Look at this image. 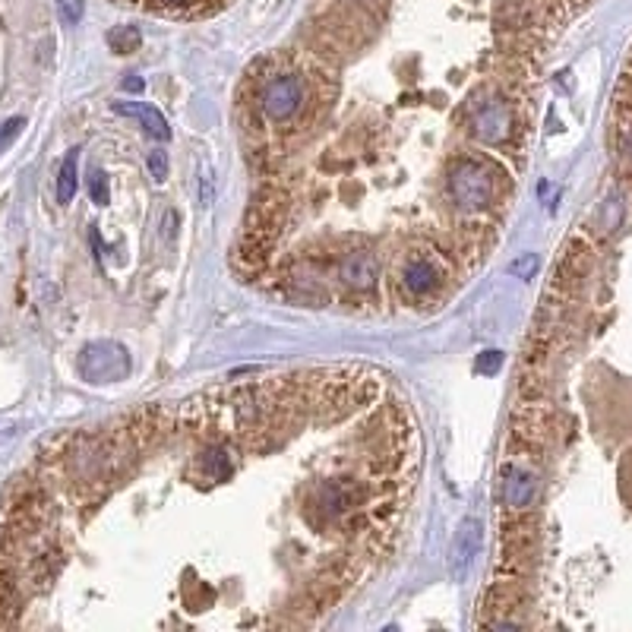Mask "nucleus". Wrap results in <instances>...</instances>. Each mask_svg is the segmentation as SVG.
<instances>
[{"mask_svg": "<svg viewBox=\"0 0 632 632\" xmlns=\"http://www.w3.org/2000/svg\"><path fill=\"white\" fill-rule=\"evenodd\" d=\"M481 547V525L478 522H465L459 528V538H455V547H452V573L465 569L471 563V557L478 553Z\"/></svg>", "mask_w": 632, "mask_h": 632, "instance_id": "nucleus-8", "label": "nucleus"}, {"mask_svg": "<svg viewBox=\"0 0 632 632\" xmlns=\"http://www.w3.org/2000/svg\"><path fill=\"white\" fill-rule=\"evenodd\" d=\"M342 278L351 285V288H370L376 278V263L367 257V253H351L342 263Z\"/></svg>", "mask_w": 632, "mask_h": 632, "instance_id": "nucleus-9", "label": "nucleus"}, {"mask_svg": "<svg viewBox=\"0 0 632 632\" xmlns=\"http://www.w3.org/2000/svg\"><path fill=\"white\" fill-rule=\"evenodd\" d=\"M303 105V83L294 73H278L259 92V108L269 120H291Z\"/></svg>", "mask_w": 632, "mask_h": 632, "instance_id": "nucleus-3", "label": "nucleus"}, {"mask_svg": "<svg viewBox=\"0 0 632 632\" xmlns=\"http://www.w3.org/2000/svg\"><path fill=\"white\" fill-rule=\"evenodd\" d=\"M89 193H92V203H99V206L108 203V178L101 171H92V178H89Z\"/></svg>", "mask_w": 632, "mask_h": 632, "instance_id": "nucleus-14", "label": "nucleus"}, {"mask_svg": "<svg viewBox=\"0 0 632 632\" xmlns=\"http://www.w3.org/2000/svg\"><path fill=\"white\" fill-rule=\"evenodd\" d=\"M500 364H503L500 351H484V355L478 357V370H481V373H496V370H500Z\"/></svg>", "mask_w": 632, "mask_h": 632, "instance_id": "nucleus-18", "label": "nucleus"}, {"mask_svg": "<svg viewBox=\"0 0 632 632\" xmlns=\"http://www.w3.org/2000/svg\"><path fill=\"white\" fill-rule=\"evenodd\" d=\"M22 127H26V120H22V118H13V120H7V124L0 127V152L7 149V145L13 143L16 136H20Z\"/></svg>", "mask_w": 632, "mask_h": 632, "instance_id": "nucleus-16", "label": "nucleus"}, {"mask_svg": "<svg viewBox=\"0 0 632 632\" xmlns=\"http://www.w3.org/2000/svg\"><path fill=\"white\" fill-rule=\"evenodd\" d=\"M203 465H206V474H209L212 481H228L231 478V459L224 449H209Z\"/></svg>", "mask_w": 632, "mask_h": 632, "instance_id": "nucleus-11", "label": "nucleus"}, {"mask_svg": "<svg viewBox=\"0 0 632 632\" xmlns=\"http://www.w3.org/2000/svg\"><path fill=\"white\" fill-rule=\"evenodd\" d=\"M449 193L461 209H484L490 199V174L478 158H459L449 171Z\"/></svg>", "mask_w": 632, "mask_h": 632, "instance_id": "nucleus-2", "label": "nucleus"}, {"mask_svg": "<svg viewBox=\"0 0 632 632\" xmlns=\"http://www.w3.org/2000/svg\"><path fill=\"white\" fill-rule=\"evenodd\" d=\"M76 165H79V149H70L60 162V171H57V203H70L76 197V187H79V174H76Z\"/></svg>", "mask_w": 632, "mask_h": 632, "instance_id": "nucleus-10", "label": "nucleus"}, {"mask_svg": "<svg viewBox=\"0 0 632 632\" xmlns=\"http://www.w3.org/2000/svg\"><path fill=\"white\" fill-rule=\"evenodd\" d=\"M402 282H405V288H408L411 294L424 297V294H430V291L436 288V282H440V272H436V266L430 263V259L415 257L408 266H405Z\"/></svg>", "mask_w": 632, "mask_h": 632, "instance_id": "nucleus-7", "label": "nucleus"}, {"mask_svg": "<svg viewBox=\"0 0 632 632\" xmlns=\"http://www.w3.org/2000/svg\"><path fill=\"white\" fill-rule=\"evenodd\" d=\"M57 7L66 26H76V22L83 20V0H57Z\"/></svg>", "mask_w": 632, "mask_h": 632, "instance_id": "nucleus-13", "label": "nucleus"}, {"mask_svg": "<svg viewBox=\"0 0 632 632\" xmlns=\"http://www.w3.org/2000/svg\"><path fill=\"white\" fill-rule=\"evenodd\" d=\"M538 494V481L534 474L522 471V468H506L503 471V500L509 509H525Z\"/></svg>", "mask_w": 632, "mask_h": 632, "instance_id": "nucleus-5", "label": "nucleus"}, {"mask_svg": "<svg viewBox=\"0 0 632 632\" xmlns=\"http://www.w3.org/2000/svg\"><path fill=\"white\" fill-rule=\"evenodd\" d=\"M149 171L155 180H165L168 178V155L165 152H149Z\"/></svg>", "mask_w": 632, "mask_h": 632, "instance_id": "nucleus-17", "label": "nucleus"}, {"mask_svg": "<svg viewBox=\"0 0 632 632\" xmlns=\"http://www.w3.org/2000/svg\"><path fill=\"white\" fill-rule=\"evenodd\" d=\"M130 355L118 342H92L79 355V373L89 382H118L130 376Z\"/></svg>", "mask_w": 632, "mask_h": 632, "instance_id": "nucleus-1", "label": "nucleus"}, {"mask_svg": "<svg viewBox=\"0 0 632 632\" xmlns=\"http://www.w3.org/2000/svg\"><path fill=\"white\" fill-rule=\"evenodd\" d=\"M534 269H538V257H534V253H525V257L513 259V266H509V272H513L515 278H531Z\"/></svg>", "mask_w": 632, "mask_h": 632, "instance_id": "nucleus-15", "label": "nucleus"}, {"mask_svg": "<svg viewBox=\"0 0 632 632\" xmlns=\"http://www.w3.org/2000/svg\"><path fill=\"white\" fill-rule=\"evenodd\" d=\"M108 41H111V48L118 54H130L133 48L139 45V32L133 26H120V29H114V32L108 35Z\"/></svg>", "mask_w": 632, "mask_h": 632, "instance_id": "nucleus-12", "label": "nucleus"}, {"mask_svg": "<svg viewBox=\"0 0 632 632\" xmlns=\"http://www.w3.org/2000/svg\"><path fill=\"white\" fill-rule=\"evenodd\" d=\"M114 111L124 114V118H136L139 124H143L155 139H162V143L171 139V127H168L165 114L158 111V108L143 105V101H114Z\"/></svg>", "mask_w": 632, "mask_h": 632, "instance_id": "nucleus-6", "label": "nucleus"}, {"mask_svg": "<svg viewBox=\"0 0 632 632\" xmlns=\"http://www.w3.org/2000/svg\"><path fill=\"white\" fill-rule=\"evenodd\" d=\"M124 89H127V92H139V89H143V79H136V76L124 79Z\"/></svg>", "mask_w": 632, "mask_h": 632, "instance_id": "nucleus-20", "label": "nucleus"}, {"mask_svg": "<svg viewBox=\"0 0 632 632\" xmlns=\"http://www.w3.org/2000/svg\"><path fill=\"white\" fill-rule=\"evenodd\" d=\"M197 4V0H152V7H162V10H184Z\"/></svg>", "mask_w": 632, "mask_h": 632, "instance_id": "nucleus-19", "label": "nucleus"}, {"mask_svg": "<svg viewBox=\"0 0 632 632\" xmlns=\"http://www.w3.org/2000/svg\"><path fill=\"white\" fill-rule=\"evenodd\" d=\"M471 127L484 143H503L513 133V111H509L506 101L494 99L471 114Z\"/></svg>", "mask_w": 632, "mask_h": 632, "instance_id": "nucleus-4", "label": "nucleus"}]
</instances>
